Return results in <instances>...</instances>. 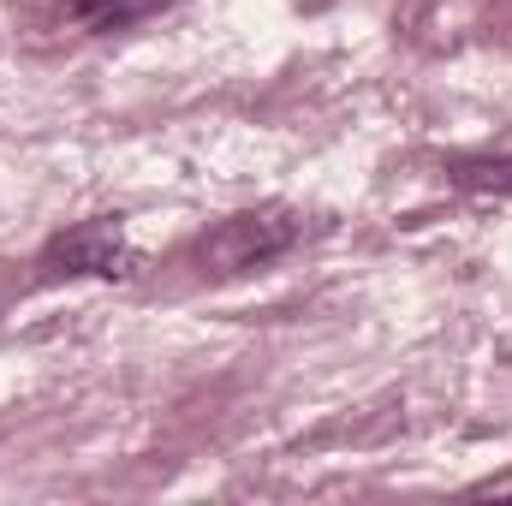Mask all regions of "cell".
Wrapping results in <instances>:
<instances>
[{
  "instance_id": "3",
  "label": "cell",
  "mask_w": 512,
  "mask_h": 506,
  "mask_svg": "<svg viewBox=\"0 0 512 506\" xmlns=\"http://www.w3.org/2000/svg\"><path fill=\"white\" fill-rule=\"evenodd\" d=\"M167 0H66V18L78 30H120V24H137L149 12H161Z\"/></svg>"
},
{
  "instance_id": "2",
  "label": "cell",
  "mask_w": 512,
  "mask_h": 506,
  "mask_svg": "<svg viewBox=\"0 0 512 506\" xmlns=\"http://www.w3.org/2000/svg\"><path fill=\"white\" fill-rule=\"evenodd\" d=\"M137 262L143 256L126 245L120 221H84V227L60 233L42 256L48 274H96V280H126V274H137Z\"/></svg>"
},
{
  "instance_id": "4",
  "label": "cell",
  "mask_w": 512,
  "mask_h": 506,
  "mask_svg": "<svg viewBox=\"0 0 512 506\" xmlns=\"http://www.w3.org/2000/svg\"><path fill=\"white\" fill-rule=\"evenodd\" d=\"M459 179H465V185H483V191H507L512 197V155H501V161H471V167H459Z\"/></svg>"
},
{
  "instance_id": "1",
  "label": "cell",
  "mask_w": 512,
  "mask_h": 506,
  "mask_svg": "<svg viewBox=\"0 0 512 506\" xmlns=\"http://www.w3.org/2000/svg\"><path fill=\"white\" fill-rule=\"evenodd\" d=\"M292 239H298V215H286V209H245V215H227L197 245V262H203V274H245L256 262L280 256Z\"/></svg>"
}]
</instances>
